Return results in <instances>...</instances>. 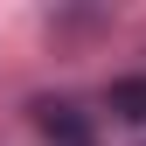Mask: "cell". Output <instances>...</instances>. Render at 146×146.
<instances>
[{
  "label": "cell",
  "mask_w": 146,
  "mask_h": 146,
  "mask_svg": "<svg viewBox=\"0 0 146 146\" xmlns=\"http://www.w3.org/2000/svg\"><path fill=\"white\" fill-rule=\"evenodd\" d=\"M104 104H111V118H132V125H146V77H118L111 90H104Z\"/></svg>",
  "instance_id": "cell-1"
}]
</instances>
